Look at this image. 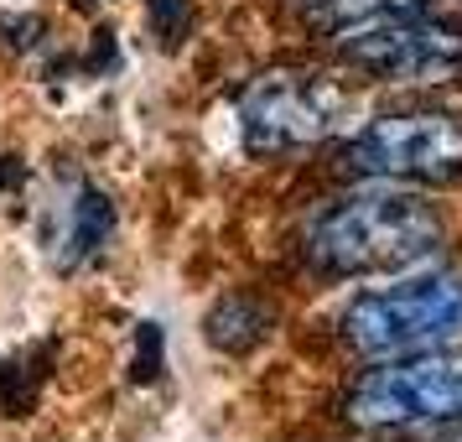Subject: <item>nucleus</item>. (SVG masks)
Instances as JSON below:
<instances>
[{
    "instance_id": "10",
    "label": "nucleus",
    "mask_w": 462,
    "mask_h": 442,
    "mask_svg": "<svg viewBox=\"0 0 462 442\" xmlns=\"http://www.w3.org/2000/svg\"><path fill=\"white\" fill-rule=\"evenodd\" d=\"M405 11H426V0H317L312 26L317 32H348V26L379 22V16H405Z\"/></svg>"
},
{
    "instance_id": "1",
    "label": "nucleus",
    "mask_w": 462,
    "mask_h": 442,
    "mask_svg": "<svg viewBox=\"0 0 462 442\" xmlns=\"http://www.w3.org/2000/svg\"><path fill=\"white\" fill-rule=\"evenodd\" d=\"M441 219L420 193L364 188L317 209L301 234V260L322 281L395 276L437 250Z\"/></svg>"
},
{
    "instance_id": "15",
    "label": "nucleus",
    "mask_w": 462,
    "mask_h": 442,
    "mask_svg": "<svg viewBox=\"0 0 462 442\" xmlns=\"http://www.w3.org/2000/svg\"><path fill=\"white\" fill-rule=\"evenodd\" d=\"M68 5H73V11H84V16H88V11H99L105 0H68Z\"/></svg>"
},
{
    "instance_id": "7",
    "label": "nucleus",
    "mask_w": 462,
    "mask_h": 442,
    "mask_svg": "<svg viewBox=\"0 0 462 442\" xmlns=\"http://www.w3.org/2000/svg\"><path fill=\"white\" fill-rule=\"evenodd\" d=\"M333 58L364 79H384V84L447 79L462 68V26L426 16V11L379 16V22L333 32Z\"/></svg>"
},
{
    "instance_id": "11",
    "label": "nucleus",
    "mask_w": 462,
    "mask_h": 442,
    "mask_svg": "<svg viewBox=\"0 0 462 442\" xmlns=\"http://www.w3.org/2000/svg\"><path fill=\"white\" fill-rule=\"evenodd\" d=\"M167 370V338L156 323H141L135 334H130V364H125V380L130 385H151V380H162Z\"/></svg>"
},
{
    "instance_id": "12",
    "label": "nucleus",
    "mask_w": 462,
    "mask_h": 442,
    "mask_svg": "<svg viewBox=\"0 0 462 442\" xmlns=\"http://www.w3.org/2000/svg\"><path fill=\"white\" fill-rule=\"evenodd\" d=\"M146 5V26H151V37L167 47V52H177V47L192 37V0H141Z\"/></svg>"
},
{
    "instance_id": "4",
    "label": "nucleus",
    "mask_w": 462,
    "mask_h": 442,
    "mask_svg": "<svg viewBox=\"0 0 462 442\" xmlns=\"http://www.w3.org/2000/svg\"><path fill=\"white\" fill-rule=\"evenodd\" d=\"M333 172L358 183H462V115L390 109L333 146Z\"/></svg>"
},
{
    "instance_id": "2",
    "label": "nucleus",
    "mask_w": 462,
    "mask_h": 442,
    "mask_svg": "<svg viewBox=\"0 0 462 442\" xmlns=\"http://www.w3.org/2000/svg\"><path fill=\"white\" fill-rule=\"evenodd\" d=\"M337 417L364 432L462 421V349H416V354L374 359L343 385Z\"/></svg>"
},
{
    "instance_id": "9",
    "label": "nucleus",
    "mask_w": 462,
    "mask_h": 442,
    "mask_svg": "<svg viewBox=\"0 0 462 442\" xmlns=\"http://www.w3.org/2000/svg\"><path fill=\"white\" fill-rule=\"evenodd\" d=\"M47 364H52V349H42V343H26V349L0 359V411L11 421H26L32 411H42Z\"/></svg>"
},
{
    "instance_id": "13",
    "label": "nucleus",
    "mask_w": 462,
    "mask_h": 442,
    "mask_svg": "<svg viewBox=\"0 0 462 442\" xmlns=\"http://www.w3.org/2000/svg\"><path fill=\"white\" fill-rule=\"evenodd\" d=\"M47 22L37 11H11V16H0V52H11V58H42L47 52Z\"/></svg>"
},
{
    "instance_id": "3",
    "label": "nucleus",
    "mask_w": 462,
    "mask_h": 442,
    "mask_svg": "<svg viewBox=\"0 0 462 442\" xmlns=\"http://www.w3.org/2000/svg\"><path fill=\"white\" fill-rule=\"evenodd\" d=\"M457 334H462V271H431L395 281V287H374V292H358L337 313V338L358 359L441 349Z\"/></svg>"
},
{
    "instance_id": "6",
    "label": "nucleus",
    "mask_w": 462,
    "mask_h": 442,
    "mask_svg": "<svg viewBox=\"0 0 462 442\" xmlns=\"http://www.w3.org/2000/svg\"><path fill=\"white\" fill-rule=\"evenodd\" d=\"M32 230H37V255L47 260V271L73 281L109 260L115 240H120V203L94 172L58 167L42 183Z\"/></svg>"
},
{
    "instance_id": "14",
    "label": "nucleus",
    "mask_w": 462,
    "mask_h": 442,
    "mask_svg": "<svg viewBox=\"0 0 462 442\" xmlns=\"http://www.w3.org/2000/svg\"><path fill=\"white\" fill-rule=\"evenodd\" d=\"M22 188H26V162L22 156H0V198H11Z\"/></svg>"
},
{
    "instance_id": "5",
    "label": "nucleus",
    "mask_w": 462,
    "mask_h": 442,
    "mask_svg": "<svg viewBox=\"0 0 462 442\" xmlns=\"http://www.w3.org/2000/svg\"><path fill=\"white\" fill-rule=\"evenodd\" d=\"M348 109V94L337 79L312 68H275L239 89L234 120L250 156H291V151L322 146Z\"/></svg>"
},
{
    "instance_id": "8",
    "label": "nucleus",
    "mask_w": 462,
    "mask_h": 442,
    "mask_svg": "<svg viewBox=\"0 0 462 442\" xmlns=\"http://www.w3.org/2000/svg\"><path fill=\"white\" fill-rule=\"evenodd\" d=\"M271 328H275V307L260 292H245V287L239 292H224L203 313V343L218 349V354H229V359L254 354L271 338Z\"/></svg>"
}]
</instances>
